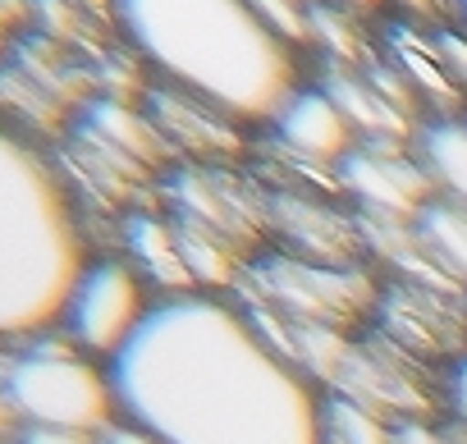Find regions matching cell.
I'll return each instance as SVG.
<instances>
[{
	"label": "cell",
	"mask_w": 467,
	"mask_h": 444,
	"mask_svg": "<svg viewBox=\"0 0 467 444\" xmlns=\"http://www.w3.org/2000/svg\"><path fill=\"white\" fill-rule=\"evenodd\" d=\"M15 19H19V0H0V56H5V46H10Z\"/></svg>",
	"instance_id": "22"
},
{
	"label": "cell",
	"mask_w": 467,
	"mask_h": 444,
	"mask_svg": "<svg viewBox=\"0 0 467 444\" xmlns=\"http://www.w3.org/2000/svg\"><path fill=\"white\" fill-rule=\"evenodd\" d=\"M326 444H399L394 421L362 408L358 398L326 394Z\"/></svg>",
	"instance_id": "16"
},
{
	"label": "cell",
	"mask_w": 467,
	"mask_h": 444,
	"mask_svg": "<svg viewBox=\"0 0 467 444\" xmlns=\"http://www.w3.org/2000/svg\"><path fill=\"white\" fill-rule=\"evenodd\" d=\"M266 220L271 234H280V253L326 262V266H362L367 239H362V220L339 211L335 201L298 188H280L266 197Z\"/></svg>",
	"instance_id": "9"
},
{
	"label": "cell",
	"mask_w": 467,
	"mask_h": 444,
	"mask_svg": "<svg viewBox=\"0 0 467 444\" xmlns=\"http://www.w3.org/2000/svg\"><path fill=\"white\" fill-rule=\"evenodd\" d=\"M449 403H453V412L462 417V426H467V357L453 367V380H449Z\"/></svg>",
	"instance_id": "20"
},
{
	"label": "cell",
	"mask_w": 467,
	"mask_h": 444,
	"mask_svg": "<svg viewBox=\"0 0 467 444\" xmlns=\"http://www.w3.org/2000/svg\"><path fill=\"white\" fill-rule=\"evenodd\" d=\"M165 215L183 230L211 234L229 248H239L248 262L257 257V243L266 239V197L248 179H239L224 165H179L165 179Z\"/></svg>",
	"instance_id": "7"
},
{
	"label": "cell",
	"mask_w": 467,
	"mask_h": 444,
	"mask_svg": "<svg viewBox=\"0 0 467 444\" xmlns=\"http://www.w3.org/2000/svg\"><path fill=\"white\" fill-rule=\"evenodd\" d=\"M101 444H161V439L147 435V430H138V426H129V421H115V426L101 435Z\"/></svg>",
	"instance_id": "19"
},
{
	"label": "cell",
	"mask_w": 467,
	"mask_h": 444,
	"mask_svg": "<svg viewBox=\"0 0 467 444\" xmlns=\"http://www.w3.org/2000/svg\"><path fill=\"white\" fill-rule=\"evenodd\" d=\"M119 421L161 444H326V394L220 294L156 298L106 362Z\"/></svg>",
	"instance_id": "1"
},
{
	"label": "cell",
	"mask_w": 467,
	"mask_h": 444,
	"mask_svg": "<svg viewBox=\"0 0 467 444\" xmlns=\"http://www.w3.org/2000/svg\"><path fill=\"white\" fill-rule=\"evenodd\" d=\"M19 430H24V421H19L15 403L5 398V389H0V444H15V439H19Z\"/></svg>",
	"instance_id": "21"
},
{
	"label": "cell",
	"mask_w": 467,
	"mask_h": 444,
	"mask_svg": "<svg viewBox=\"0 0 467 444\" xmlns=\"http://www.w3.org/2000/svg\"><path fill=\"white\" fill-rule=\"evenodd\" d=\"M453 19H458V28L467 33V0H453Z\"/></svg>",
	"instance_id": "24"
},
{
	"label": "cell",
	"mask_w": 467,
	"mask_h": 444,
	"mask_svg": "<svg viewBox=\"0 0 467 444\" xmlns=\"http://www.w3.org/2000/svg\"><path fill=\"white\" fill-rule=\"evenodd\" d=\"M88 257L65 174L33 138L0 124V339L56 330Z\"/></svg>",
	"instance_id": "3"
},
{
	"label": "cell",
	"mask_w": 467,
	"mask_h": 444,
	"mask_svg": "<svg viewBox=\"0 0 467 444\" xmlns=\"http://www.w3.org/2000/svg\"><path fill=\"white\" fill-rule=\"evenodd\" d=\"M271 142L285 160L294 165H312V170H339V160L358 147V133L348 129V119L339 115V106L317 88V83H303L271 119Z\"/></svg>",
	"instance_id": "10"
},
{
	"label": "cell",
	"mask_w": 467,
	"mask_h": 444,
	"mask_svg": "<svg viewBox=\"0 0 467 444\" xmlns=\"http://www.w3.org/2000/svg\"><path fill=\"white\" fill-rule=\"evenodd\" d=\"M151 307H156L151 284L129 266L124 253H106V257L83 262L56 330L78 353H88L97 362H110L138 335V325L147 321Z\"/></svg>",
	"instance_id": "6"
},
{
	"label": "cell",
	"mask_w": 467,
	"mask_h": 444,
	"mask_svg": "<svg viewBox=\"0 0 467 444\" xmlns=\"http://www.w3.org/2000/svg\"><path fill=\"white\" fill-rule=\"evenodd\" d=\"M124 42L170 83L239 124H266L303 69L248 0H110Z\"/></svg>",
	"instance_id": "2"
},
{
	"label": "cell",
	"mask_w": 467,
	"mask_h": 444,
	"mask_svg": "<svg viewBox=\"0 0 467 444\" xmlns=\"http://www.w3.org/2000/svg\"><path fill=\"white\" fill-rule=\"evenodd\" d=\"M389 69L417 92V101H431L435 115H449V106L467 101L453 88V78H449V69L440 60L435 33H426L421 24H408L403 19V24L389 28Z\"/></svg>",
	"instance_id": "13"
},
{
	"label": "cell",
	"mask_w": 467,
	"mask_h": 444,
	"mask_svg": "<svg viewBox=\"0 0 467 444\" xmlns=\"http://www.w3.org/2000/svg\"><path fill=\"white\" fill-rule=\"evenodd\" d=\"M151 129L161 133V142L179 156H188L192 165H220L239 151V119L220 115L215 106H206L202 97L183 92V88H151L147 92V110Z\"/></svg>",
	"instance_id": "11"
},
{
	"label": "cell",
	"mask_w": 467,
	"mask_h": 444,
	"mask_svg": "<svg viewBox=\"0 0 467 444\" xmlns=\"http://www.w3.org/2000/svg\"><path fill=\"white\" fill-rule=\"evenodd\" d=\"M412 151L440 201L467 211V115H426Z\"/></svg>",
	"instance_id": "14"
},
{
	"label": "cell",
	"mask_w": 467,
	"mask_h": 444,
	"mask_svg": "<svg viewBox=\"0 0 467 444\" xmlns=\"http://www.w3.org/2000/svg\"><path fill=\"white\" fill-rule=\"evenodd\" d=\"M124 257L129 266L151 284L156 298H179V294H197L179 230L165 211H129L124 215Z\"/></svg>",
	"instance_id": "12"
},
{
	"label": "cell",
	"mask_w": 467,
	"mask_h": 444,
	"mask_svg": "<svg viewBox=\"0 0 467 444\" xmlns=\"http://www.w3.org/2000/svg\"><path fill=\"white\" fill-rule=\"evenodd\" d=\"M5 357H10V344H5V339H0V367H5Z\"/></svg>",
	"instance_id": "25"
},
{
	"label": "cell",
	"mask_w": 467,
	"mask_h": 444,
	"mask_svg": "<svg viewBox=\"0 0 467 444\" xmlns=\"http://www.w3.org/2000/svg\"><path fill=\"white\" fill-rule=\"evenodd\" d=\"M335 188L353 201V215L376 220V225H412L435 201V188L412 142H358L339 160Z\"/></svg>",
	"instance_id": "8"
},
{
	"label": "cell",
	"mask_w": 467,
	"mask_h": 444,
	"mask_svg": "<svg viewBox=\"0 0 467 444\" xmlns=\"http://www.w3.org/2000/svg\"><path fill=\"white\" fill-rule=\"evenodd\" d=\"M248 294V307H262L294 325H317L348 335L367 325V316L380 307V284L367 266H326L289 253H257L239 280Z\"/></svg>",
	"instance_id": "5"
},
{
	"label": "cell",
	"mask_w": 467,
	"mask_h": 444,
	"mask_svg": "<svg viewBox=\"0 0 467 444\" xmlns=\"http://www.w3.org/2000/svg\"><path fill=\"white\" fill-rule=\"evenodd\" d=\"M15 444H101V435H83V430H47V426H24Z\"/></svg>",
	"instance_id": "17"
},
{
	"label": "cell",
	"mask_w": 467,
	"mask_h": 444,
	"mask_svg": "<svg viewBox=\"0 0 467 444\" xmlns=\"http://www.w3.org/2000/svg\"><path fill=\"white\" fill-rule=\"evenodd\" d=\"M330 5H339V10H348V15H371V10H380L385 5V0H330Z\"/></svg>",
	"instance_id": "23"
},
{
	"label": "cell",
	"mask_w": 467,
	"mask_h": 444,
	"mask_svg": "<svg viewBox=\"0 0 467 444\" xmlns=\"http://www.w3.org/2000/svg\"><path fill=\"white\" fill-rule=\"evenodd\" d=\"M0 389L15 403L24 426L106 435L119 421L106 362L78 353L60 330L10 344V357L0 367Z\"/></svg>",
	"instance_id": "4"
},
{
	"label": "cell",
	"mask_w": 467,
	"mask_h": 444,
	"mask_svg": "<svg viewBox=\"0 0 467 444\" xmlns=\"http://www.w3.org/2000/svg\"><path fill=\"white\" fill-rule=\"evenodd\" d=\"M417 248L426 253V262L458 289L467 294V211L453 201H431L417 220H412Z\"/></svg>",
	"instance_id": "15"
},
{
	"label": "cell",
	"mask_w": 467,
	"mask_h": 444,
	"mask_svg": "<svg viewBox=\"0 0 467 444\" xmlns=\"http://www.w3.org/2000/svg\"><path fill=\"white\" fill-rule=\"evenodd\" d=\"M399 15H408V24H431L440 10L453 19V0H389Z\"/></svg>",
	"instance_id": "18"
}]
</instances>
